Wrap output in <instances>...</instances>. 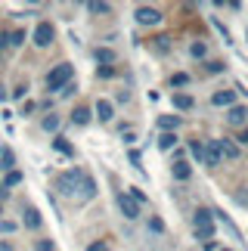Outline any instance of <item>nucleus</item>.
Instances as JSON below:
<instances>
[{"mask_svg": "<svg viewBox=\"0 0 248 251\" xmlns=\"http://www.w3.org/2000/svg\"><path fill=\"white\" fill-rule=\"evenodd\" d=\"M193 236L198 242L214 239V211H208V208H196L193 211Z\"/></svg>", "mask_w": 248, "mask_h": 251, "instance_id": "f257e3e1", "label": "nucleus"}, {"mask_svg": "<svg viewBox=\"0 0 248 251\" xmlns=\"http://www.w3.org/2000/svg\"><path fill=\"white\" fill-rule=\"evenodd\" d=\"M72 75H74V69L69 62H59L56 69H50V75H47V90H62L65 84H72Z\"/></svg>", "mask_w": 248, "mask_h": 251, "instance_id": "f03ea898", "label": "nucleus"}, {"mask_svg": "<svg viewBox=\"0 0 248 251\" xmlns=\"http://www.w3.org/2000/svg\"><path fill=\"white\" fill-rule=\"evenodd\" d=\"M81 180H84V171H78V168L65 171L62 177H59V192H62V196H78Z\"/></svg>", "mask_w": 248, "mask_h": 251, "instance_id": "7ed1b4c3", "label": "nucleus"}, {"mask_svg": "<svg viewBox=\"0 0 248 251\" xmlns=\"http://www.w3.org/2000/svg\"><path fill=\"white\" fill-rule=\"evenodd\" d=\"M115 205H118V211H121L127 220H137V217H140V205L127 196V192H115Z\"/></svg>", "mask_w": 248, "mask_h": 251, "instance_id": "20e7f679", "label": "nucleus"}, {"mask_svg": "<svg viewBox=\"0 0 248 251\" xmlns=\"http://www.w3.org/2000/svg\"><path fill=\"white\" fill-rule=\"evenodd\" d=\"M133 19H137L140 25H158V22H161V13H158L155 6H137Z\"/></svg>", "mask_w": 248, "mask_h": 251, "instance_id": "39448f33", "label": "nucleus"}, {"mask_svg": "<svg viewBox=\"0 0 248 251\" xmlns=\"http://www.w3.org/2000/svg\"><path fill=\"white\" fill-rule=\"evenodd\" d=\"M53 37H56V28H53L50 22H41V25L34 28V44H37V47H50Z\"/></svg>", "mask_w": 248, "mask_h": 251, "instance_id": "423d86ee", "label": "nucleus"}, {"mask_svg": "<svg viewBox=\"0 0 248 251\" xmlns=\"http://www.w3.org/2000/svg\"><path fill=\"white\" fill-rule=\"evenodd\" d=\"M221 161H223V155H221L217 140H208V146H205V165H208V168H217Z\"/></svg>", "mask_w": 248, "mask_h": 251, "instance_id": "0eeeda50", "label": "nucleus"}, {"mask_svg": "<svg viewBox=\"0 0 248 251\" xmlns=\"http://www.w3.org/2000/svg\"><path fill=\"white\" fill-rule=\"evenodd\" d=\"M93 196H97V180H93L90 174H84L81 189H78V199H81V201H87V199H93Z\"/></svg>", "mask_w": 248, "mask_h": 251, "instance_id": "6e6552de", "label": "nucleus"}, {"mask_svg": "<svg viewBox=\"0 0 248 251\" xmlns=\"http://www.w3.org/2000/svg\"><path fill=\"white\" fill-rule=\"evenodd\" d=\"M233 102H236V90H217L211 96V105H230L233 109Z\"/></svg>", "mask_w": 248, "mask_h": 251, "instance_id": "1a4fd4ad", "label": "nucleus"}, {"mask_svg": "<svg viewBox=\"0 0 248 251\" xmlns=\"http://www.w3.org/2000/svg\"><path fill=\"white\" fill-rule=\"evenodd\" d=\"M226 121H230V124H239V127H242V124L248 121V109H245V105H233L230 115H226Z\"/></svg>", "mask_w": 248, "mask_h": 251, "instance_id": "9d476101", "label": "nucleus"}, {"mask_svg": "<svg viewBox=\"0 0 248 251\" xmlns=\"http://www.w3.org/2000/svg\"><path fill=\"white\" fill-rule=\"evenodd\" d=\"M112 115H115V105H112L109 100H99L97 102V118L99 121H112Z\"/></svg>", "mask_w": 248, "mask_h": 251, "instance_id": "9b49d317", "label": "nucleus"}, {"mask_svg": "<svg viewBox=\"0 0 248 251\" xmlns=\"http://www.w3.org/2000/svg\"><path fill=\"white\" fill-rule=\"evenodd\" d=\"M171 174H174V180H189V174H193V168L186 165V161H174V165H171Z\"/></svg>", "mask_w": 248, "mask_h": 251, "instance_id": "f8f14e48", "label": "nucleus"}, {"mask_svg": "<svg viewBox=\"0 0 248 251\" xmlns=\"http://www.w3.org/2000/svg\"><path fill=\"white\" fill-rule=\"evenodd\" d=\"M158 127H161V133H171L174 127H180V115H161Z\"/></svg>", "mask_w": 248, "mask_h": 251, "instance_id": "ddd939ff", "label": "nucleus"}, {"mask_svg": "<svg viewBox=\"0 0 248 251\" xmlns=\"http://www.w3.org/2000/svg\"><path fill=\"white\" fill-rule=\"evenodd\" d=\"M217 146H221L223 158H239V146H236L233 140H217Z\"/></svg>", "mask_w": 248, "mask_h": 251, "instance_id": "4468645a", "label": "nucleus"}, {"mask_svg": "<svg viewBox=\"0 0 248 251\" xmlns=\"http://www.w3.org/2000/svg\"><path fill=\"white\" fill-rule=\"evenodd\" d=\"M174 105H177L180 112H193L196 109V100H193V96H186V93H174Z\"/></svg>", "mask_w": 248, "mask_h": 251, "instance_id": "2eb2a0df", "label": "nucleus"}, {"mask_svg": "<svg viewBox=\"0 0 248 251\" xmlns=\"http://www.w3.org/2000/svg\"><path fill=\"white\" fill-rule=\"evenodd\" d=\"M25 226L28 229H37V226H41V211H37V208H25Z\"/></svg>", "mask_w": 248, "mask_h": 251, "instance_id": "dca6fc26", "label": "nucleus"}, {"mask_svg": "<svg viewBox=\"0 0 248 251\" xmlns=\"http://www.w3.org/2000/svg\"><path fill=\"white\" fill-rule=\"evenodd\" d=\"M93 59L102 62V65H112V62H115V50H106V47H99V50H93Z\"/></svg>", "mask_w": 248, "mask_h": 251, "instance_id": "f3484780", "label": "nucleus"}, {"mask_svg": "<svg viewBox=\"0 0 248 251\" xmlns=\"http://www.w3.org/2000/svg\"><path fill=\"white\" fill-rule=\"evenodd\" d=\"M72 121L78 124V127H84V124L90 121V109H84V105H81V109H74V112H72Z\"/></svg>", "mask_w": 248, "mask_h": 251, "instance_id": "a211bd4d", "label": "nucleus"}, {"mask_svg": "<svg viewBox=\"0 0 248 251\" xmlns=\"http://www.w3.org/2000/svg\"><path fill=\"white\" fill-rule=\"evenodd\" d=\"M87 9H90V13H97V16H106V13H112V6H109V3H102V0H90V3H87Z\"/></svg>", "mask_w": 248, "mask_h": 251, "instance_id": "6ab92c4d", "label": "nucleus"}, {"mask_svg": "<svg viewBox=\"0 0 248 251\" xmlns=\"http://www.w3.org/2000/svg\"><path fill=\"white\" fill-rule=\"evenodd\" d=\"M53 149H56V152H62V155H74V146H72L69 140H62V137H59V140H53Z\"/></svg>", "mask_w": 248, "mask_h": 251, "instance_id": "aec40b11", "label": "nucleus"}, {"mask_svg": "<svg viewBox=\"0 0 248 251\" xmlns=\"http://www.w3.org/2000/svg\"><path fill=\"white\" fill-rule=\"evenodd\" d=\"M174 143H177L174 133H161V137H158V149H161V152H168V149H174Z\"/></svg>", "mask_w": 248, "mask_h": 251, "instance_id": "412c9836", "label": "nucleus"}, {"mask_svg": "<svg viewBox=\"0 0 248 251\" xmlns=\"http://www.w3.org/2000/svg\"><path fill=\"white\" fill-rule=\"evenodd\" d=\"M13 165H16V155L9 149H3V152H0V168H3V171H13Z\"/></svg>", "mask_w": 248, "mask_h": 251, "instance_id": "4be33fe9", "label": "nucleus"}, {"mask_svg": "<svg viewBox=\"0 0 248 251\" xmlns=\"http://www.w3.org/2000/svg\"><path fill=\"white\" fill-rule=\"evenodd\" d=\"M41 127H44V130H50V133H53L56 127H59V115H47V118L41 121Z\"/></svg>", "mask_w": 248, "mask_h": 251, "instance_id": "5701e85b", "label": "nucleus"}, {"mask_svg": "<svg viewBox=\"0 0 248 251\" xmlns=\"http://www.w3.org/2000/svg\"><path fill=\"white\" fill-rule=\"evenodd\" d=\"M189 53H193V56H196V59H202V56L208 53V47H205L202 41H196V44H189Z\"/></svg>", "mask_w": 248, "mask_h": 251, "instance_id": "b1692460", "label": "nucleus"}, {"mask_svg": "<svg viewBox=\"0 0 248 251\" xmlns=\"http://www.w3.org/2000/svg\"><path fill=\"white\" fill-rule=\"evenodd\" d=\"M189 149H193V155L205 165V146H202V143H189Z\"/></svg>", "mask_w": 248, "mask_h": 251, "instance_id": "393cba45", "label": "nucleus"}, {"mask_svg": "<svg viewBox=\"0 0 248 251\" xmlns=\"http://www.w3.org/2000/svg\"><path fill=\"white\" fill-rule=\"evenodd\" d=\"M19 183H22V174H19V171H9L6 174V186H19Z\"/></svg>", "mask_w": 248, "mask_h": 251, "instance_id": "a878e982", "label": "nucleus"}, {"mask_svg": "<svg viewBox=\"0 0 248 251\" xmlns=\"http://www.w3.org/2000/svg\"><path fill=\"white\" fill-rule=\"evenodd\" d=\"M22 41H25V31H13V34H9V47H22Z\"/></svg>", "mask_w": 248, "mask_h": 251, "instance_id": "bb28decb", "label": "nucleus"}, {"mask_svg": "<svg viewBox=\"0 0 248 251\" xmlns=\"http://www.w3.org/2000/svg\"><path fill=\"white\" fill-rule=\"evenodd\" d=\"M171 84H174V87H183V84H189V75H183V72H177L174 78H171Z\"/></svg>", "mask_w": 248, "mask_h": 251, "instance_id": "cd10ccee", "label": "nucleus"}, {"mask_svg": "<svg viewBox=\"0 0 248 251\" xmlns=\"http://www.w3.org/2000/svg\"><path fill=\"white\" fill-rule=\"evenodd\" d=\"M87 251H109V242L106 239H97L93 245H87Z\"/></svg>", "mask_w": 248, "mask_h": 251, "instance_id": "c85d7f7f", "label": "nucleus"}, {"mask_svg": "<svg viewBox=\"0 0 248 251\" xmlns=\"http://www.w3.org/2000/svg\"><path fill=\"white\" fill-rule=\"evenodd\" d=\"M205 69L211 72V75H221V72H223V62H221V59H214V62H208Z\"/></svg>", "mask_w": 248, "mask_h": 251, "instance_id": "c756f323", "label": "nucleus"}, {"mask_svg": "<svg viewBox=\"0 0 248 251\" xmlns=\"http://www.w3.org/2000/svg\"><path fill=\"white\" fill-rule=\"evenodd\" d=\"M34 251H56V245L50 242V239H41V242H37V248Z\"/></svg>", "mask_w": 248, "mask_h": 251, "instance_id": "7c9ffc66", "label": "nucleus"}, {"mask_svg": "<svg viewBox=\"0 0 248 251\" xmlns=\"http://www.w3.org/2000/svg\"><path fill=\"white\" fill-rule=\"evenodd\" d=\"M0 233H16V224L13 220H0Z\"/></svg>", "mask_w": 248, "mask_h": 251, "instance_id": "2f4dec72", "label": "nucleus"}, {"mask_svg": "<svg viewBox=\"0 0 248 251\" xmlns=\"http://www.w3.org/2000/svg\"><path fill=\"white\" fill-rule=\"evenodd\" d=\"M149 226H152V233H165V224H161L158 217H152V220H149Z\"/></svg>", "mask_w": 248, "mask_h": 251, "instance_id": "473e14b6", "label": "nucleus"}, {"mask_svg": "<svg viewBox=\"0 0 248 251\" xmlns=\"http://www.w3.org/2000/svg\"><path fill=\"white\" fill-rule=\"evenodd\" d=\"M112 75H115V69H112V65H102V69H99V78H112Z\"/></svg>", "mask_w": 248, "mask_h": 251, "instance_id": "72a5a7b5", "label": "nucleus"}, {"mask_svg": "<svg viewBox=\"0 0 248 251\" xmlns=\"http://www.w3.org/2000/svg\"><path fill=\"white\" fill-rule=\"evenodd\" d=\"M127 158H130V165H133V168H140V152H137V149H130V155H127Z\"/></svg>", "mask_w": 248, "mask_h": 251, "instance_id": "f704fd0d", "label": "nucleus"}, {"mask_svg": "<svg viewBox=\"0 0 248 251\" xmlns=\"http://www.w3.org/2000/svg\"><path fill=\"white\" fill-rule=\"evenodd\" d=\"M74 90H78V87H74V84H65V87H62V90H59V93H62V96H72Z\"/></svg>", "mask_w": 248, "mask_h": 251, "instance_id": "c9c22d12", "label": "nucleus"}, {"mask_svg": "<svg viewBox=\"0 0 248 251\" xmlns=\"http://www.w3.org/2000/svg\"><path fill=\"white\" fill-rule=\"evenodd\" d=\"M236 201H242V205H248V192H236Z\"/></svg>", "mask_w": 248, "mask_h": 251, "instance_id": "e433bc0d", "label": "nucleus"}, {"mask_svg": "<svg viewBox=\"0 0 248 251\" xmlns=\"http://www.w3.org/2000/svg\"><path fill=\"white\" fill-rule=\"evenodd\" d=\"M6 44H9V34H0V50H3Z\"/></svg>", "mask_w": 248, "mask_h": 251, "instance_id": "4c0bfd02", "label": "nucleus"}, {"mask_svg": "<svg viewBox=\"0 0 248 251\" xmlns=\"http://www.w3.org/2000/svg\"><path fill=\"white\" fill-rule=\"evenodd\" d=\"M239 140H242V143H248V130H245V133H242V137H239Z\"/></svg>", "mask_w": 248, "mask_h": 251, "instance_id": "58836bf2", "label": "nucleus"}, {"mask_svg": "<svg viewBox=\"0 0 248 251\" xmlns=\"http://www.w3.org/2000/svg\"><path fill=\"white\" fill-rule=\"evenodd\" d=\"M6 196V186H0V199H3Z\"/></svg>", "mask_w": 248, "mask_h": 251, "instance_id": "ea45409f", "label": "nucleus"}, {"mask_svg": "<svg viewBox=\"0 0 248 251\" xmlns=\"http://www.w3.org/2000/svg\"><path fill=\"white\" fill-rule=\"evenodd\" d=\"M221 251H230V248H221Z\"/></svg>", "mask_w": 248, "mask_h": 251, "instance_id": "a19ab883", "label": "nucleus"}, {"mask_svg": "<svg viewBox=\"0 0 248 251\" xmlns=\"http://www.w3.org/2000/svg\"><path fill=\"white\" fill-rule=\"evenodd\" d=\"M0 152H3V149H0Z\"/></svg>", "mask_w": 248, "mask_h": 251, "instance_id": "79ce46f5", "label": "nucleus"}]
</instances>
